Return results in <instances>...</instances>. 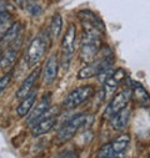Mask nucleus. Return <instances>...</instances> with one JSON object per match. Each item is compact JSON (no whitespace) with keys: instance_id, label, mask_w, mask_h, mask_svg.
<instances>
[{"instance_id":"1","label":"nucleus","mask_w":150,"mask_h":158,"mask_svg":"<svg viewBox=\"0 0 150 158\" xmlns=\"http://www.w3.org/2000/svg\"><path fill=\"white\" fill-rule=\"evenodd\" d=\"M103 31L100 30H84L82 37V46H80V57L84 62H93L98 51L100 50V39Z\"/></svg>"},{"instance_id":"2","label":"nucleus","mask_w":150,"mask_h":158,"mask_svg":"<svg viewBox=\"0 0 150 158\" xmlns=\"http://www.w3.org/2000/svg\"><path fill=\"white\" fill-rule=\"evenodd\" d=\"M49 36H48V31L42 32L40 35H38L36 37L33 39V41L30 43L28 51H26V62L29 67H34L39 64L48 48H49Z\"/></svg>"},{"instance_id":"3","label":"nucleus","mask_w":150,"mask_h":158,"mask_svg":"<svg viewBox=\"0 0 150 158\" xmlns=\"http://www.w3.org/2000/svg\"><path fill=\"white\" fill-rule=\"evenodd\" d=\"M89 118L88 114L84 113H79V114H75L73 118L70 120L59 130L58 132V139L60 142H66L69 139H71L75 133H77L86 122V120Z\"/></svg>"},{"instance_id":"4","label":"nucleus","mask_w":150,"mask_h":158,"mask_svg":"<svg viewBox=\"0 0 150 158\" xmlns=\"http://www.w3.org/2000/svg\"><path fill=\"white\" fill-rule=\"evenodd\" d=\"M94 94V87L88 85V86H83V87H78L73 90L65 98L64 101V106L68 110H73L75 107H78L80 105H83L84 102H86L91 95Z\"/></svg>"},{"instance_id":"5","label":"nucleus","mask_w":150,"mask_h":158,"mask_svg":"<svg viewBox=\"0 0 150 158\" xmlns=\"http://www.w3.org/2000/svg\"><path fill=\"white\" fill-rule=\"evenodd\" d=\"M130 97H131V90L130 89H126V90L119 92L108 105L106 111H105V116L111 117L113 114H115L117 112H119L120 110L126 107L129 101H130Z\"/></svg>"},{"instance_id":"6","label":"nucleus","mask_w":150,"mask_h":158,"mask_svg":"<svg viewBox=\"0 0 150 158\" xmlns=\"http://www.w3.org/2000/svg\"><path fill=\"white\" fill-rule=\"evenodd\" d=\"M113 65V61L111 59H103L100 61H96V62H90L88 66L83 67L79 73H78V78L79 80H86V78H90L93 76H96L99 73V71L106 66H110Z\"/></svg>"},{"instance_id":"7","label":"nucleus","mask_w":150,"mask_h":158,"mask_svg":"<svg viewBox=\"0 0 150 158\" xmlns=\"http://www.w3.org/2000/svg\"><path fill=\"white\" fill-rule=\"evenodd\" d=\"M50 110V94L45 95L42 101L35 106V108H31L30 112H29V116H28V123L29 125H34L38 121L43 118V116L45 114L46 111Z\"/></svg>"},{"instance_id":"8","label":"nucleus","mask_w":150,"mask_h":158,"mask_svg":"<svg viewBox=\"0 0 150 158\" xmlns=\"http://www.w3.org/2000/svg\"><path fill=\"white\" fill-rule=\"evenodd\" d=\"M58 69H59V62H58V56L56 55H51L49 56V59L46 60V64L44 66V71H43V81L46 85H51L58 75Z\"/></svg>"},{"instance_id":"9","label":"nucleus","mask_w":150,"mask_h":158,"mask_svg":"<svg viewBox=\"0 0 150 158\" xmlns=\"http://www.w3.org/2000/svg\"><path fill=\"white\" fill-rule=\"evenodd\" d=\"M75 43H77V26L74 24H69L61 41V48L65 55H71L74 52Z\"/></svg>"},{"instance_id":"10","label":"nucleus","mask_w":150,"mask_h":158,"mask_svg":"<svg viewBox=\"0 0 150 158\" xmlns=\"http://www.w3.org/2000/svg\"><path fill=\"white\" fill-rule=\"evenodd\" d=\"M39 73H40V70H39V69H35L34 71H31V72L28 75V77L23 81L21 86H20L19 90L16 91V95H15L16 98L23 100L25 96H28V95L31 92V90H33V87H34V85H35V82H36V80H38V77H39Z\"/></svg>"},{"instance_id":"11","label":"nucleus","mask_w":150,"mask_h":158,"mask_svg":"<svg viewBox=\"0 0 150 158\" xmlns=\"http://www.w3.org/2000/svg\"><path fill=\"white\" fill-rule=\"evenodd\" d=\"M129 120H130V110L128 107H124L123 110H120L119 112L110 117V125L115 131H124L129 123Z\"/></svg>"},{"instance_id":"12","label":"nucleus","mask_w":150,"mask_h":158,"mask_svg":"<svg viewBox=\"0 0 150 158\" xmlns=\"http://www.w3.org/2000/svg\"><path fill=\"white\" fill-rule=\"evenodd\" d=\"M56 123V117L55 116H49L45 118H40L36 123L33 126V135L34 136H42L44 133H48L49 131L53 130V127Z\"/></svg>"},{"instance_id":"13","label":"nucleus","mask_w":150,"mask_h":158,"mask_svg":"<svg viewBox=\"0 0 150 158\" xmlns=\"http://www.w3.org/2000/svg\"><path fill=\"white\" fill-rule=\"evenodd\" d=\"M129 143H130V136L126 135V133L120 135L119 137H117L113 142H110L111 149H113V152H114L117 158H121V156L125 153Z\"/></svg>"},{"instance_id":"14","label":"nucleus","mask_w":150,"mask_h":158,"mask_svg":"<svg viewBox=\"0 0 150 158\" xmlns=\"http://www.w3.org/2000/svg\"><path fill=\"white\" fill-rule=\"evenodd\" d=\"M21 31V24L20 23H13L8 30L5 31V34L3 35L2 37V40H0V44H2L3 46H9L10 44L15 43L18 40V37H19V34Z\"/></svg>"},{"instance_id":"15","label":"nucleus","mask_w":150,"mask_h":158,"mask_svg":"<svg viewBox=\"0 0 150 158\" xmlns=\"http://www.w3.org/2000/svg\"><path fill=\"white\" fill-rule=\"evenodd\" d=\"M126 77V73L124 71V69H118L115 70V72H113L109 78L104 82L105 84V89L108 91H114L115 89H118V86L125 80Z\"/></svg>"},{"instance_id":"16","label":"nucleus","mask_w":150,"mask_h":158,"mask_svg":"<svg viewBox=\"0 0 150 158\" xmlns=\"http://www.w3.org/2000/svg\"><path fill=\"white\" fill-rule=\"evenodd\" d=\"M35 100H36V91H35V92L31 91L28 96H25V97L21 100V102L19 103V106L16 107V113H18V116H19V117H25V116H28L29 112H30V110L33 108V105H34Z\"/></svg>"},{"instance_id":"17","label":"nucleus","mask_w":150,"mask_h":158,"mask_svg":"<svg viewBox=\"0 0 150 158\" xmlns=\"http://www.w3.org/2000/svg\"><path fill=\"white\" fill-rule=\"evenodd\" d=\"M78 16L80 18V20H82L83 24L95 26V27L100 29L101 31H104V25H103L101 20L98 16H95V14L91 13L90 10H82V11L78 13Z\"/></svg>"},{"instance_id":"18","label":"nucleus","mask_w":150,"mask_h":158,"mask_svg":"<svg viewBox=\"0 0 150 158\" xmlns=\"http://www.w3.org/2000/svg\"><path fill=\"white\" fill-rule=\"evenodd\" d=\"M133 92H134V97H135V100L141 105V106H144V107H149L150 106V95H149V92L140 85V84H134V90H133Z\"/></svg>"},{"instance_id":"19","label":"nucleus","mask_w":150,"mask_h":158,"mask_svg":"<svg viewBox=\"0 0 150 158\" xmlns=\"http://www.w3.org/2000/svg\"><path fill=\"white\" fill-rule=\"evenodd\" d=\"M16 57H18V50H14V49L7 50L3 56H0V67L3 70L10 69L15 64Z\"/></svg>"},{"instance_id":"20","label":"nucleus","mask_w":150,"mask_h":158,"mask_svg":"<svg viewBox=\"0 0 150 158\" xmlns=\"http://www.w3.org/2000/svg\"><path fill=\"white\" fill-rule=\"evenodd\" d=\"M63 29V18L60 14H55L51 18V24H50V32L53 37H58L61 32Z\"/></svg>"},{"instance_id":"21","label":"nucleus","mask_w":150,"mask_h":158,"mask_svg":"<svg viewBox=\"0 0 150 158\" xmlns=\"http://www.w3.org/2000/svg\"><path fill=\"white\" fill-rule=\"evenodd\" d=\"M24 9L31 14L33 16H38V15H40L43 13V8L40 6V4L35 2V0H26V3H25V6Z\"/></svg>"},{"instance_id":"22","label":"nucleus","mask_w":150,"mask_h":158,"mask_svg":"<svg viewBox=\"0 0 150 158\" xmlns=\"http://www.w3.org/2000/svg\"><path fill=\"white\" fill-rule=\"evenodd\" d=\"M11 72H7L2 78H0V95H2L5 90H7V87L9 86V84H10V81H11Z\"/></svg>"},{"instance_id":"23","label":"nucleus","mask_w":150,"mask_h":158,"mask_svg":"<svg viewBox=\"0 0 150 158\" xmlns=\"http://www.w3.org/2000/svg\"><path fill=\"white\" fill-rule=\"evenodd\" d=\"M59 158H77V154H75L74 152H68V153L63 154V156L59 157Z\"/></svg>"},{"instance_id":"24","label":"nucleus","mask_w":150,"mask_h":158,"mask_svg":"<svg viewBox=\"0 0 150 158\" xmlns=\"http://www.w3.org/2000/svg\"><path fill=\"white\" fill-rule=\"evenodd\" d=\"M149 158H150V156H149Z\"/></svg>"}]
</instances>
